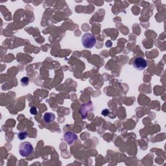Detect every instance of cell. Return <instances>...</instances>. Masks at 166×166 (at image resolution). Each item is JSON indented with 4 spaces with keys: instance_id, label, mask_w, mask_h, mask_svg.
<instances>
[{
    "instance_id": "277c9868",
    "label": "cell",
    "mask_w": 166,
    "mask_h": 166,
    "mask_svg": "<svg viewBox=\"0 0 166 166\" xmlns=\"http://www.w3.org/2000/svg\"><path fill=\"white\" fill-rule=\"evenodd\" d=\"M64 140L67 144L72 145L76 142L78 137L76 134L72 133V132H67L64 134Z\"/></svg>"
},
{
    "instance_id": "9c48e42d",
    "label": "cell",
    "mask_w": 166,
    "mask_h": 166,
    "mask_svg": "<svg viewBox=\"0 0 166 166\" xmlns=\"http://www.w3.org/2000/svg\"><path fill=\"white\" fill-rule=\"evenodd\" d=\"M109 114V110L108 109H104V110L102 111V115L104 116H107L108 114Z\"/></svg>"
},
{
    "instance_id": "ba28073f",
    "label": "cell",
    "mask_w": 166,
    "mask_h": 166,
    "mask_svg": "<svg viewBox=\"0 0 166 166\" xmlns=\"http://www.w3.org/2000/svg\"><path fill=\"white\" fill-rule=\"evenodd\" d=\"M30 113H31V114L33 115H36L38 114L37 108L35 107H31V109H30Z\"/></svg>"
},
{
    "instance_id": "7a4b0ae2",
    "label": "cell",
    "mask_w": 166,
    "mask_h": 166,
    "mask_svg": "<svg viewBox=\"0 0 166 166\" xmlns=\"http://www.w3.org/2000/svg\"><path fill=\"white\" fill-rule=\"evenodd\" d=\"M34 150L33 145L29 142H24L20 143L19 146V154L21 156L27 157L31 154Z\"/></svg>"
},
{
    "instance_id": "3957f363",
    "label": "cell",
    "mask_w": 166,
    "mask_h": 166,
    "mask_svg": "<svg viewBox=\"0 0 166 166\" xmlns=\"http://www.w3.org/2000/svg\"><path fill=\"white\" fill-rule=\"evenodd\" d=\"M133 66L138 71L144 70L147 66V62L142 57H138L134 60Z\"/></svg>"
},
{
    "instance_id": "52a82bcc",
    "label": "cell",
    "mask_w": 166,
    "mask_h": 166,
    "mask_svg": "<svg viewBox=\"0 0 166 166\" xmlns=\"http://www.w3.org/2000/svg\"><path fill=\"white\" fill-rule=\"evenodd\" d=\"M29 79L27 77H24L23 78L21 79L20 82H21V84L23 86H27L29 84Z\"/></svg>"
},
{
    "instance_id": "6da1fadb",
    "label": "cell",
    "mask_w": 166,
    "mask_h": 166,
    "mask_svg": "<svg viewBox=\"0 0 166 166\" xmlns=\"http://www.w3.org/2000/svg\"><path fill=\"white\" fill-rule=\"evenodd\" d=\"M96 44V39L92 34L86 33L82 37V44L86 49H92Z\"/></svg>"
},
{
    "instance_id": "5b68a950",
    "label": "cell",
    "mask_w": 166,
    "mask_h": 166,
    "mask_svg": "<svg viewBox=\"0 0 166 166\" xmlns=\"http://www.w3.org/2000/svg\"><path fill=\"white\" fill-rule=\"evenodd\" d=\"M43 119L46 123H52L55 119V115L52 112H46L44 114Z\"/></svg>"
},
{
    "instance_id": "8992f818",
    "label": "cell",
    "mask_w": 166,
    "mask_h": 166,
    "mask_svg": "<svg viewBox=\"0 0 166 166\" xmlns=\"http://www.w3.org/2000/svg\"><path fill=\"white\" fill-rule=\"evenodd\" d=\"M18 138L19 139H20V140H24V139L27 138V133L24 130L19 132L18 134Z\"/></svg>"
}]
</instances>
